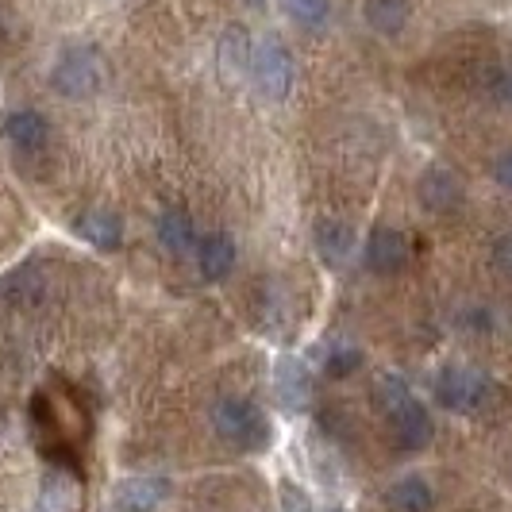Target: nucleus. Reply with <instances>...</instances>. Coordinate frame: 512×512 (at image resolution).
I'll use <instances>...</instances> for the list:
<instances>
[{
	"label": "nucleus",
	"instance_id": "4468645a",
	"mask_svg": "<svg viewBox=\"0 0 512 512\" xmlns=\"http://www.w3.org/2000/svg\"><path fill=\"white\" fill-rule=\"evenodd\" d=\"M362 16L366 24L382 35H397L409 24V0H366L362 4Z\"/></svg>",
	"mask_w": 512,
	"mask_h": 512
},
{
	"label": "nucleus",
	"instance_id": "9d476101",
	"mask_svg": "<svg viewBox=\"0 0 512 512\" xmlns=\"http://www.w3.org/2000/svg\"><path fill=\"white\" fill-rule=\"evenodd\" d=\"M4 135H8V143L24 147V151H39V147L47 143V135H51V124L43 120V112L20 108V112H12V116L4 120Z\"/></svg>",
	"mask_w": 512,
	"mask_h": 512
},
{
	"label": "nucleus",
	"instance_id": "423d86ee",
	"mask_svg": "<svg viewBox=\"0 0 512 512\" xmlns=\"http://www.w3.org/2000/svg\"><path fill=\"white\" fill-rule=\"evenodd\" d=\"M409 235L405 231H393V228H378L370 231V239H366V266L374 270V274H397V270H405L409 266Z\"/></svg>",
	"mask_w": 512,
	"mask_h": 512
},
{
	"label": "nucleus",
	"instance_id": "20e7f679",
	"mask_svg": "<svg viewBox=\"0 0 512 512\" xmlns=\"http://www.w3.org/2000/svg\"><path fill=\"white\" fill-rule=\"evenodd\" d=\"M251 77L266 101H285L293 89V58L282 43L266 39V43H258L255 58H251Z\"/></svg>",
	"mask_w": 512,
	"mask_h": 512
},
{
	"label": "nucleus",
	"instance_id": "412c9836",
	"mask_svg": "<svg viewBox=\"0 0 512 512\" xmlns=\"http://www.w3.org/2000/svg\"><path fill=\"white\" fill-rule=\"evenodd\" d=\"M493 262H497V270H501V274H509L512 278V231L497 239V247H493Z\"/></svg>",
	"mask_w": 512,
	"mask_h": 512
},
{
	"label": "nucleus",
	"instance_id": "f3484780",
	"mask_svg": "<svg viewBox=\"0 0 512 512\" xmlns=\"http://www.w3.org/2000/svg\"><path fill=\"white\" fill-rule=\"evenodd\" d=\"M389 505L397 512H432L436 493L424 478H401L397 486L389 489Z\"/></svg>",
	"mask_w": 512,
	"mask_h": 512
},
{
	"label": "nucleus",
	"instance_id": "6e6552de",
	"mask_svg": "<svg viewBox=\"0 0 512 512\" xmlns=\"http://www.w3.org/2000/svg\"><path fill=\"white\" fill-rule=\"evenodd\" d=\"M112 497L124 512H154L166 501V482L162 478H124Z\"/></svg>",
	"mask_w": 512,
	"mask_h": 512
},
{
	"label": "nucleus",
	"instance_id": "5701e85b",
	"mask_svg": "<svg viewBox=\"0 0 512 512\" xmlns=\"http://www.w3.org/2000/svg\"><path fill=\"white\" fill-rule=\"evenodd\" d=\"M282 501H285V512H312V501H308V497L297 486H285L282 489Z\"/></svg>",
	"mask_w": 512,
	"mask_h": 512
},
{
	"label": "nucleus",
	"instance_id": "1a4fd4ad",
	"mask_svg": "<svg viewBox=\"0 0 512 512\" xmlns=\"http://www.w3.org/2000/svg\"><path fill=\"white\" fill-rule=\"evenodd\" d=\"M416 193H420L424 208H432V212H451L462 201V185L451 170H428L416 185Z\"/></svg>",
	"mask_w": 512,
	"mask_h": 512
},
{
	"label": "nucleus",
	"instance_id": "4be33fe9",
	"mask_svg": "<svg viewBox=\"0 0 512 512\" xmlns=\"http://www.w3.org/2000/svg\"><path fill=\"white\" fill-rule=\"evenodd\" d=\"M493 178H497V185L512 189V147L493 158Z\"/></svg>",
	"mask_w": 512,
	"mask_h": 512
},
{
	"label": "nucleus",
	"instance_id": "6ab92c4d",
	"mask_svg": "<svg viewBox=\"0 0 512 512\" xmlns=\"http://www.w3.org/2000/svg\"><path fill=\"white\" fill-rule=\"evenodd\" d=\"M282 8L285 16L301 27H320L328 20V12H332L328 0H282Z\"/></svg>",
	"mask_w": 512,
	"mask_h": 512
},
{
	"label": "nucleus",
	"instance_id": "39448f33",
	"mask_svg": "<svg viewBox=\"0 0 512 512\" xmlns=\"http://www.w3.org/2000/svg\"><path fill=\"white\" fill-rule=\"evenodd\" d=\"M212 428L220 432V439H228L235 447H258L266 439V424H262L258 409L239 401V397H228L212 409Z\"/></svg>",
	"mask_w": 512,
	"mask_h": 512
},
{
	"label": "nucleus",
	"instance_id": "0eeeda50",
	"mask_svg": "<svg viewBox=\"0 0 512 512\" xmlns=\"http://www.w3.org/2000/svg\"><path fill=\"white\" fill-rule=\"evenodd\" d=\"M74 231H77V239H85V243L97 247V251H116L120 239H124L120 216L108 212V208H89V212H81L74 220Z\"/></svg>",
	"mask_w": 512,
	"mask_h": 512
},
{
	"label": "nucleus",
	"instance_id": "f8f14e48",
	"mask_svg": "<svg viewBox=\"0 0 512 512\" xmlns=\"http://www.w3.org/2000/svg\"><path fill=\"white\" fill-rule=\"evenodd\" d=\"M158 243L166 247V251H174V255H185V251H193V243H197V228H193V216L185 212V208H166L162 216H158Z\"/></svg>",
	"mask_w": 512,
	"mask_h": 512
},
{
	"label": "nucleus",
	"instance_id": "7ed1b4c3",
	"mask_svg": "<svg viewBox=\"0 0 512 512\" xmlns=\"http://www.w3.org/2000/svg\"><path fill=\"white\" fill-rule=\"evenodd\" d=\"M436 397L447 412H482L489 401V382L478 370H466V366H447L436 382Z\"/></svg>",
	"mask_w": 512,
	"mask_h": 512
},
{
	"label": "nucleus",
	"instance_id": "2eb2a0df",
	"mask_svg": "<svg viewBox=\"0 0 512 512\" xmlns=\"http://www.w3.org/2000/svg\"><path fill=\"white\" fill-rule=\"evenodd\" d=\"M251 58H255V51H251V43H247V31L231 27L228 35L220 39V70H224V77H228V81H239V77L251 70Z\"/></svg>",
	"mask_w": 512,
	"mask_h": 512
},
{
	"label": "nucleus",
	"instance_id": "ddd939ff",
	"mask_svg": "<svg viewBox=\"0 0 512 512\" xmlns=\"http://www.w3.org/2000/svg\"><path fill=\"white\" fill-rule=\"evenodd\" d=\"M316 247H320V258L328 262V266H347L351 255H355V231L347 228V224H320L316 228Z\"/></svg>",
	"mask_w": 512,
	"mask_h": 512
},
{
	"label": "nucleus",
	"instance_id": "a211bd4d",
	"mask_svg": "<svg viewBox=\"0 0 512 512\" xmlns=\"http://www.w3.org/2000/svg\"><path fill=\"white\" fill-rule=\"evenodd\" d=\"M35 512H77V489L66 478H51L35 501Z\"/></svg>",
	"mask_w": 512,
	"mask_h": 512
},
{
	"label": "nucleus",
	"instance_id": "dca6fc26",
	"mask_svg": "<svg viewBox=\"0 0 512 512\" xmlns=\"http://www.w3.org/2000/svg\"><path fill=\"white\" fill-rule=\"evenodd\" d=\"M274 382H278V397H282L289 409H305L308 405V370L297 359H285L274 370Z\"/></svg>",
	"mask_w": 512,
	"mask_h": 512
},
{
	"label": "nucleus",
	"instance_id": "f257e3e1",
	"mask_svg": "<svg viewBox=\"0 0 512 512\" xmlns=\"http://www.w3.org/2000/svg\"><path fill=\"white\" fill-rule=\"evenodd\" d=\"M382 405H385L389 424H393V443H397L401 451H420V447H428V439H432V420H428L424 405L409 393V385L389 378V382L382 385Z\"/></svg>",
	"mask_w": 512,
	"mask_h": 512
},
{
	"label": "nucleus",
	"instance_id": "f03ea898",
	"mask_svg": "<svg viewBox=\"0 0 512 512\" xmlns=\"http://www.w3.org/2000/svg\"><path fill=\"white\" fill-rule=\"evenodd\" d=\"M51 81H54V89H58L62 97H70V101L93 97V93L104 85L101 54L93 51V47H70V51L54 62Z\"/></svg>",
	"mask_w": 512,
	"mask_h": 512
},
{
	"label": "nucleus",
	"instance_id": "9b49d317",
	"mask_svg": "<svg viewBox=\"0 0 512 512\" xmlns=\"http://www.w3.org/2000/svg\"><path fill=\"white\" fill-rule=\"evenodd\" d=\"M235 239H231L228 231H216V235H208L205 243H201V274H205L208 282H224L231 270H235Z\"/></svg>",
	"mask_w": 512,
	"mask_h": 512
},
{
	"label": "nucleus",
	"instance_id": "aec40b11",
	"mask_svg": "<svg viewBox=\"0 0 512 512\" xmlns=\"http://www.w3.org/2000/svg\"><path fill=\"white\" fill-rule=\"evenodd\" d=\"M359 351H351V347H343V351H332V359H328V374L332 378H347L351 370H359Z\"/></svg>",
	"mask_w": 512,
	"mask_h": 512
}]
</instances>
